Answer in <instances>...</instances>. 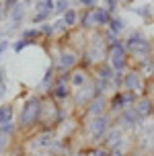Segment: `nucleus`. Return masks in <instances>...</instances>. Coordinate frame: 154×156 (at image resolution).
Returning a JSON list of instances; mask_svg holds the SVG:
<instances>
[{
    "label": "nucleus",
    "mask_w": 154,
    "mask_h": 156,
    "mask_svg": "<svg viewBox=\"0 0 154 156\" xmlns=\"http://www.w3.org/2000/svg\"><path fill=\"white\" fill-rule=\"evenodd\" d=\"M80 4H82V8H95L97 6V0H78Z\"/></svg>",
    "instance_id": "c85d7f7f"
},
{
    "label": "nucleus",
    "mask_w": 154,
    "mask_h": 156,
    "mask_svg": "<svg viewBox=\"0 0 154 156\" xmlns=\"http://www.w3.org/2000/svg\"><path fill=\"white\" fill-rule=\"evenodd\" d=\"M6 148H8V136H2L0 133V156L6 152Z\"/></svg>",
    "instance_id": "bb28decb"
},
{
    "label": "nucleus",
    "mask_w": 154,
    "mask_h": 156,
    "mask_svg": "<svg viewBox=\"0 0 154 156\" xmlns=\"http://www.w3.org/2000/svg\"><path fill=\"white\" fill-rule=\"evenodd\" d=\"M111 129V117L105 113V115L92 117V121L88 123V136H91V142H101L107 132Z\"/></svg>",
    "instance_id": "7ed1b4c3"
},
{
    "label": "nucleus",
    "mask_w": 154,
    "mask_h": 156,
    "mask_svg": "<svg viewBox=\"0 0 154 156\" xmlns=\"http://www.w3.org/2000/svg\"><path fill=\"white\" fill-rule=\"evenodd\" d=\"M54 142H56L54 133L52 132H43V133H39L35 140H31V148L33 150H49Z\"/></svg>",
    "instance_id": "9d476101"
},
{
    "label": "nucleus",
    "mask_w": 154,
    "mask_h": 156,
    "mask_svg": "<svg viewBox=\"0 0 154 156\" xmlns=\"http://www.w3.org/2000/svg\"><path fill=\"white\" fill-rule=\"evenodd\" d=\"M72 156H86L84 152H78V154H72Z\"/></svg>",
    "instance_id": "2f4dec72"
},
{
    "label": "nucleus",
    "mask_w": 154,
    "mask_h": 156,
    "mask_svg": "<svg viewBox=\"0 0 154 156\" xmlns=\"http://www.w3.org/2000/svg\"><path fill=\"white\" fill-rule=\"evenodd\" d=\"M136 103V93H130V90H117L115 94H113V99H111V103H109V109L111 111H123L127 109V107H131Z\"/></svg>",
    "instance_id": "39448f33"
},
{
    "label": "nucleus",
    "mask_w": 154,
    "mask_h": 156,
    "mask_svg": "<svg viewBox=\"0 0 154 156\" xmlns=\"http://www.w3.org/2000/svg\"><path fill=\"white\" fill-rule=\"evenodd\" d=\"M131 107L136 109V113H138L142 119H146V117L154 111V103L150 101L148 97H142V99H136V103H134Z\"/></svg>",
    "instance_id": "9b49d317"
},
{
    "label": "nucleus",
    "mask_w": 154,
    "mask_h": 156,
    "mask_svg": "<svg viewBox=\"0 0 154 156\" xmlns=\"http://www.w3.org/2000/svg\"><path fill=\"white\" fill-rule=\"evenodd\" d=\"M92 16H95V25H99V27H105V25H109V21H111V12L107 10V6H95L92 8Z\"/></svg>",
    "instance_id": "f8f14e48"
},
{
    "label": "nucleus",
    "mask_w": 154,
    "mask_h": 156,
    "mask_svg": "<svg viewBox=\"0 0 154 156\" xmlns=\"http://www.w3.org/2000/svg\"><path fill=\"white\" fill-rule=\"evenodd\" d=\"M52 80H54V70L49 68V70L43 74V78H41V82H39V88H41V90H45L47 86L52 84Z\"/></svg>",
    "instance_id": "5701e85b"
},
{
    "label": "nucleus",
    "mask_w": 154,
    "mask_h": 156,
    "mask_svg": "<svg viewBox=\"0 0 154 156\" xmlns=\"http://www.w3.org/2000/svg\"><path fill=\"white\" fill-rule=\"evenodd\" d=\"M15 132H16V123L15 121H8V123L0 125V133H2V136H8V138H10Z\"/></svg>",
    "instance_id": "4be33fe9"
},
{
    "label": "nucleus",
    "mask_w": 154,
    "mask_h": 156,
    "mask_svg": "<svg viewBox=\"0 0 154 156\" xmlns=\"http://www.w3.org/2000/svg\"><path fill=\"white\" fill-rule=\"evenodd\" d=\"M25 15H27V8H25L23 2H19V4L10 10V21H13V25H15V27H19V25L23 23Z\"/></svg>",
    "instance_id": "ddd939ff"
},
{
    "label": "nucleus",
    "mask_w": 154,
    "mask_h": 156,
    "mask_svg": "<svg viewBox=\"0 0 154 156\" xmlns=\"http://www.w3.org/2000/svg\"><path fill=\"white\" fill-rule=\"evenodd\" d=\"M13 115H15L13 107H10V105H2V107H0V125L13 121Z\"/></svg>",
    "instance_id": "6ab92c4d"
},
{
    "label": "nucleus",
    "mask_w": 154,
    "mask_h": 156,
    "mask_svg": "<svg viewBox=\"0 0 154 156\" xmlns=\"http://www.w3.org/2000/svg\"><path fill=\"white\" fill-rule=\"evenodd\" d=\"M78 16H80V15H78V10H76V8H72V6H70L68 10H66V12L62 15V21H64V23H66V27L70 29V27L78 25Z\"/></svg>",
    "instance_id": "dca6fc26"
},
{
    "label": "nucleus",
    "mask_w": 154,
    "mask_h": 156,
    "mask_svg": "<svg viewBox=\"0 0 154 156\" xmlns=\"http://www.w3.org/2000/svg\"><path fill=\"white\" fill-rule=\"evenodd\" d=\"M78 25H82L86 29L97 27V25H95V16H92V8H84V10H82V15L78 16Z\"/></svg>",
    "instance_id": "2eb2a0df"
},
{
    "label": "nucleus",
    "mask_w": 154,
    "mask_h": 156,
    "mask_svg": "<svg viewBox=\"0 0 154 156\" xmlns=\"http://www.w3.org/2000/svg\"><path fill=\"white\" fill-rule=\"evenodd\" d=\"M134 15L142 16V19H148V16L152 15V8H150V4H144V6H136V8H130Z\"/></svg>",
    "instance_id": "aec40b11"
},
{
    "label": "nucleus",
    "mask_w": 154,
    "mask_h": 156,
    "mask_svg": "<svg viewBox=\"0 0 154 156\" xmlns=\"http://www.w3.org/2000/svg\"><path fill=\"white\" fill-rule=\"evenodd\" d=\"M0 12H2V0H0Z\"/></svg>",
    "instance_id": "72a5a7b5"
},
{
    "label": "nucleus",
    "mask_w": 154,
    "mask_h": 156,
    "mask_svg": "<svg viewBox=\"0 0 154 156\" xmlns=\"http://www.w3.org/2000/svg\"><path fill=\"white\" fill-rule=\"evenodd\" d=\"M0 86H6V68L0 66Z\"/></svg>",
    "instance_id": "c756f323"
},
{
    "label": "nucleus",
    "mask_w": 154,
    "mask_h": 156,
    "mask_svg": "<svg viewBox=\"0 0 154 156\" xmlns=\"http://www.w3.org/2000/svg\"><path fill=\"white\" fill-rule=\"evenodd\" d=\"M31 156H47V154H39V152H37V154H31Z\"/></svg>",
    "instance_id": "473e14b6"
},
{
    "label": "nucleus",
    "mask_w": 154,
    "mask_h": 156,
    "mask_svg": "<svg viewBox=\"0 0 154 156\" xmlns=\"http://www.w3.org/2000/svg\"><path fill=\"white\" fill-rule=\"evenodd\" d=\"M21 37H23V39H29L31 43H33L35 39L43 37V35H41V31H39V29H33V27H31V29H25V31H23V35H21Z\"/></svg>",
    "instance_id": "412c9836"
},
{
    "label": "nucleus",
    "mask_w": 154,
    "mask_h": 156,
    "mask_svg": "<svg viewBox=\"0 0 154 156\" xmlns=\"http://www.w3.org/2000/svg\"><path fill=\"white\" fill-rule=\"evenodd\" d=\"M76 62H78V55L74 54L72 49H68V51H62V54H60L56 66H58V70H60V72H68V70H72V68L76 66Z\"/></svg>",
    "instance_id": "6e6552de"
},
{
    "label": "nucleus",
    "mask_w": 154,
    "mask_h": 156,
    "mask_svg": "<svg viewBox=\"0 0 154 156\" xmlns=\"http://www.w3.org/2000/svg\"><path fill=\"white\" fill-rule=\"evenodd\" d=\"M41 107H43V103H41V99H39L37 94L31 97L29 101L23 105L21 113H19V127L27 129V127L37 123L39 119H41Z\"/></svg>",
    "instance_id": "f257e3e1"
},
{
    "label": "nucleus",
    "mask_w": 154,
    "mask_h": 156,
    "mask_svg": "<svg viewBox=\"0 0 154 156\" xmlns=\"http://www.w3.org/2000/svg\"><path fill=\"white\" fill-rule=\"evenodd\" d=\"M140 68H142L140 74H154V58H150V55L142 58L140 60Z\"/></svg>",
    "instance_id": "a211bd4d"
},
{
    "label": "nucleus",
    "mask_w": 154,
    "mask_h": 156,
    "mask_svg": "<svg viewBox=\"0 0 154 156\" xmlns=\"http://www.w3.org/2000/svg\"><path fill=\"white\" fill-rule=\"evenodd\" d=\"M70 8V0H56L54 4V12H58V15H64L66 10Z\"/></svg>",
    "instance_id": "b1692460"
},
{
    "label": "nucleus",
    "mask_w": 154,
    "mask_h": 156,
    "mask_svg": "<svg viewBox=\"0 0 154 156\" xmlns=\"http://www.w3.org/2000/svg\"><path fill=\"white\" fill-rule=\"evenodd\" d=\"M86 84V72L84 70H74L70 74V86L74 88H82Z\"/></svg>",
    "instance_id": "4468645a"
},
{
    "label": "nucleus",
    "mask_w": 154,
    "mask_h": 156,
    "mask_svg": "<svg viewBox=\"0 0 154 156\" xmlns=\"http://www.w3.org/2000/svg\"><path fill=\"white\" fill-rule=\"evenodd\" d=\"M4 94H6V86H0V99H2Z\"/></svg>",
    "instance_id": "7c9ffc66"
},
{
    "label": "nucleus",
    "mask_w": 154,
    "mask_h": 156,
    "mask_svg": "<svg viewBox=\"0 0 154 156\" xmlns=\"http://www.w3.org/2000/svg\"><path fill=\"white\" fill-rule=\"evenodd\" d=\"M123 45H125V51H127V54L138 55V58H146V55L150 54V49H152L150 41L144 37L142 31H131L130 35H127V39L123 41Z\"/></svg>",
    "instance_id": "f03ea898"
},
{
    "label": "nucleus",
    "mask_w": 154,
    "mask_h": 156,
    "mask_svg": "<svg viewBox=\"0 0 154 156\" xmlns=\"http://www.w3.org/2000/svg\"><path fill=\"white\" fill-rule=\"evenodd\" d=\"M107 27H109V31H111V33H115L117 37H119V33H121V31H125V21H123V19H119V16H115V15H113V16H111V21H109V25H107Z\"/></svg>",
    "instance_id": "f3484780"
},
{
    "label": "nucleus",
    "mask_w": 154,
    "mask_h": 156,
    "mask_svg": "<svg viewBox=\"0 0 154 156\" xmlns=\"http://www.w3.org/2000/svg\"><path fill=\"white\" fill-rule=\"evenodd\" d=\"M54 4H56V0H35V8H33L31 25L47 23L49 16L54 15Z\"/></svg>",
    "instance_id": "20e7f679"
},
{
    "label": "nucleus",
    "mask_w": 154,
    "mask_h": 156,
    "mask_svg": "<svg viewBox=\"0 0 154 156\" xmlns=\"http://www.w3.org/2000/svg\"><path fill=\"white\" fill-rule=\"evenodd\" d=\"M109 103L105 97H95V99H91L88 101V109H86V113L91 117H99V115H105V111H107Z\"/></svg>",
    "instance_id": "1a4fd4ad"
},
{
    "label": "nucleus",
    "mask_w": 154,
    "mask_h": 156,
    "mask_svg": "<svg viewBox=\"0 0 154 156\" xmlns=\"http://www.w3.org/2000/svg\"><path fill=\"white\" fill-rule=\"evenodd\" d=\"M142 121H144V119L136 113L134 107H127V109L119 111V127H121V129H136Z\"/></svg>",
    "instance_id": "423d86ee"
},
{
    "label": "nucleus",
    "mask_w": 154,
    "mask_h": 156,
    "mask_svg": "<svg viewBox=\"0 0 154 156\" xmlns=\"http://www.w3.org/2000/svg\"><path fill=\"white\" fill-rule=\"evenodd\" d=\"M8 45H10V41H8V39H0V58L4 55V51L8 49Z\"/></svg>",
    "instance_id": "cd10ccee"
},
{
    "label": "nucleus",
    "mask_w": 154,
    "mask_h": 156,
    "mask_svg": "<svg viewBox=\"0 0 154 156\" xmlns=\"http://www.w3.org/2000/svg\"><path fill=\"white\" fill-rule=\"evenodd\" d=\"M144 86V80L140 76V72H123V82H121V88L123 90H130V93H138L142 90Z\"/></svg>",
    "instance_id": "0eeeda50"
},
{
    "label": "nucleus",
    "mask_w": 154,
    "mask_h": 156,
    "mask_svg": "<svg viewBox=\"0 0 154 156\" xmlns=\"http://www.w3.org/2000/svg\"><path fill=\"white\" fill-rule=\"evenodd\" d=\"M39 31H41V35H45V37H52V35H56V29H54V23H41V27H39Z\"/></svg>",
    "instance_id": "a878e982"
},
{
    "label": "nucleus",
    "mask_w": 154,
    "mask_h": 156,
    "mask_svg": "<svg viewBox=\"0 0 154 156\" xmlns=\"http://www.w3.org/2000/svg\"><path fill=\"white\" fill-rule=\"evenodd\" d=\"M31 45V41L29 39H19V41H15V43H13V51H15V54H21V51H23L25 47H29Z\"/></svg>",
    "instance_id": "393cba45"
}]
</instances>
